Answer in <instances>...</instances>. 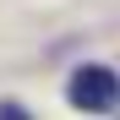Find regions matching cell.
<instances>
[{
    "label": "cell",
    "mask_w": 120,
    "mask_h": 120,
    "mask_svg": "<svg viewBox=\"0 0 120 120\" xmlns=\"http://www.w3.org/2000/svg\"><path fill=\"white\" fill-rule=\"evenodd\" d=\"M0 120H27V109L22 104H0Z\"/></svg>",
    "instance_id": "2"
},
{
    "label": "cell",
    "mask_w": 120,
    "mask_h": 120,
    "mask_svg": "<svg viewBox=\"0 0 120 120\" xmlns=\"http://www.w3.org/2000/svg\"><path fill=\"white\" fill-rule=\"evenodd\" d=\"M66 98L87 115H109V109H120V76L109 66H76V76L66 82Z\"/></svg>",
    "instance_id": "1"
}]
</instances>
